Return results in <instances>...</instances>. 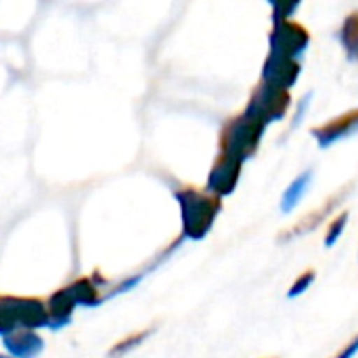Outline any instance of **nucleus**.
I'll return each instance as SVG.
<instances>
[{
	"mask_svg": "<svg viewBox=\"0 0 358 358\" xmlns=\"http://www.w3.org/2000/svg\"><path fill=\"white\" fill-rule=\"evenodd\" d=\"M182 208V227L189 239H203L222 208V197L212 191L185 189L176 193Z\"/></svg>",
	"mask_w": 358,
	"mask_h": 358,
	"instance_id": "nucleus-1",
	"label": "nucleus"
},
{
	"mask_svg": "<svg viewBox=\"0 0 358 358\" xmlns=\"http://www.w3.org/2000/svg\"><path fill=\"white\" fill-rule=\"evenodd\" d=\"M266 124L250 117L248 113H239L224 122L220 132V151L229 153L241 162L256 155L264 136Z\"/></svg>",
	"mask_w": 358,
	"mask_h": 358,
	"instance_id": "nucleus-2",
	"label": "nucleus"
},
{
	"mask_svg": "<svg viewBox=\"0 0 358 358\" xmlns=\"http://www.w3.org/2000/svg\"><path fill=\"white\" fill-rule=\"evenodd\" d=\"M292 107V92L289 88H281V86H273L260 80V84L254 86L250 101L243 109V113H248L250 117L262 122V124H273L279 122L287 115Z\"/></svg>",
	"mask_w": 358,
	"mask_h": 358,
	"instance_id": "nucleus-3",
	"label": "nucleus"
},
{
	"mask_svg": "<svg viewBox=\"0 0 358 358\" xmlns=\"http://www.w3.org/2000/svg\"><path fill=\"white\" fill-rule=\"evenodd\" d=\"M310 31L292 17H273V29L268 34V44L273 52L300 59L310 46Z\"/></svg>",
	"mask_w": 358,
	"mask_h": 358,
	"instance_id": "nucleus-4",
	"label": "nucleus"
},
{
	"mask_svg": "<svg viewBox=\"0 0 358 358\" xmlns=\"http://www.w3.org/2000/svg\"><path fill=\"white\" fill-rule=\"evenodd\" d=\"M350 189H352V182L346 185L344 189H340L338 193H334V195H331L325 203H321L317 210L304 214L296 224H292L289 229L281 231V233L277 235V239H279L281 243H287V241H294V239H298V237H304V235L317 231L321 224H325V220H329V216H331L338 208H342V203H344L346 197L350 195Z\"/></svg>",
	"mask_w": 358,
	"mask_h": 358,
	"instance_id": "nucleus-5",
	"label": "nucleus"
},
{
	"mask_svg": "<svg viewBox=\"0 0 358 358\" xmlns=\"http://www.w3.org/2000/svg\"><path fill=\"white\" fill-rule=\"evenodd\" d=\"M300 73H302L300 59L268 50L264 65H262V82L292 90L296 86V82L300 80Z\"/></svg>",
	"mask_w": 358,
	"mask_h": 358,
	"instance_id": "nucleus-6",
	"label": "nucleus"
},
{
	"mask_svg": "<svg viewBox=\"0 0 358 358\" xmlns=\"http://www.w3.org/2000/svg\"><path fill=\"white\" fill-rule=\"evenodd\" d=\"M357 132L358 107L334 117V120H327V122H323V124H319L315 128H310V134H313V138L317 141V145L321 149H327V147H331V145H336V143H340V141H344V138H348V136H352Z\"/></svg>",
	"mask_w": 358,
	"mask_h": 358,
	"instance_id": "nucleus-7",
	"label": "nucleus"
},
{
	"mask_svg": "<svg viewBox=\"0 0 358 358\" xmlns=\"http://www.w3.org/2000/svg\"><path fill=\"white\" fill-rule=\"evenodd\" d=\"M241 170H243L241 159L220 151V155L216 157V162L210 170V176H208V191H212L220 197L231 195L239 182Z\"/></svg>",
	"mask_w": 358,
	"mask_h": 358,
	"instance_id": "nucleus-8",
	"label": "nucleus"
},
{
	"mask_svg": "<svg viewBox=\"0 0 358 358\" xmlns=\"http://www.w3.org/2000/svg\"><path fill=\"white\" fill-rule=\"evenodd\" d=\"M340 44L350 61H358V8L350 10L340 25Z\"/></svg>",
	"mask_w": 358,
	"mask_h": 358,
	"instance_id": "nucleus-9",
	"label": "nucleus"
},
{
	"mask_svg": "<svg viewBox=\"0 0 358 358\" xmlns=\"http://www.w3.org/2000/svg\"><path fill=\"white\" fill-rule=\"evenodd\" d=\"M313 182V170H304L300 176H296L292 182H289V187L285 189V193H283V197H281V210L287 214V212H292L300 201H302V197L306 195V189H308V185Z\"/></svg>",
	"mask_w": 358,
	"mask_h": 358,
	"instance_id": "nucleus-10",
	"label": "nucleus"
},
{
	"mask_svg": "<svg viewBox=\"0 0 358 358\" xmlns=\"http://www.w3.org/2000/svg\"><path fill=\"white\" fill-rule=\"evenodd\" d=\"M348 218H350V212L344 210V212H340L336 218L329 220L327 233H325V248H334V245L338 243V239L342 237V233H344V229H346V224H348Z\"/></svg>",
	"mask_w": 358,
	"mask_h": 358,
	"instance_id": "nucleus-11",
	"label": "nucleus"
},
{
	"mask_svg": "<svg viewBox=\"0 0 358 358\" xmlns=\"http://www.w3.org/2000/svg\"><path fill=\"white\" fill-rule=\"evenodd\" d=\"M315 279H317V271H315V268L304 271V273L294 281V285L289 287L287 298H298V296H302L304 292H308V289H310V285L315 283Z\"/></svg>",
	"mask_w": 358,
	"mask_h": 358,
	"instance_id": "nucleus-12",
	"label": "nucleus"
},
{
	"mask_svg": "<svg viewBox=\"0 0 358 358\" xmlns=\"http://www.w3.org/2000/svg\"><path fill=\"white\" fill-rule=\"evenodd\" d=\"M273 6V17H292L302 0H268Z\"/></svg>",
	"mask_w": 358,
	"mask_h": 358,
	"instance_id": "nucleus-13",
	"label": "nucleus"
},
{
	"mask_svg": "<svg viewBox=\"0 0 358 358\" xmlns=\"http://www.w3.org/2000/svg\"><path fill=\"white\" fill-rule=\"evenodd\" d=\"M310 99H313V92H306V94L298 101V109H296V115H294V120H292V124H294V126H298V124H300V120H302V115H304V111H306V107H308Z\"/></svg>",
	"mask_w": 358,
	"mask_h": 358,
	"instance_id": "nucleus-14",
	"label": "nucleus"
},
{
	"mask_svg": "<svg viewBox=\"0 0 358 358\" xmlns=\"http://www.w3.org/2000/svg\"><path fill=\"white\" fill-rule=\"evenodd\" d=\"M358 352V336H355L352 340H350V344H346L340 352H338V358H348V357H355Z\"/></svg>",
	"mask_w": 358,
	"mask_h": 358,
	"instance_id": "nucleus-15",
	"label": "nucleus"
}]
</instances>
